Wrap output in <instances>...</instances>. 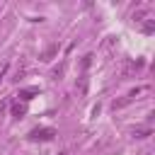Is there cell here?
Masks as SVG:
<instances>
[{"mask_svg": "<svg viewBox=\"0 0 155 155\" xmlns=\"http://www.w3.org/2000/svg\"><path fill=\"white\" fill-rule=\"evenodd\" d=\"M53 136H56V131H53V128H36V131H31V133H29V138H31V140H51Z\"/></svg>", "mask_w": 155, "mask_h": 155, "instance_id": "1", "label": "cell"}, {"mask_svg": "<svg viewBox=\"0 0 155 155\" xmlns=\"http://www.w3.org/2000/svg\"><path fill=\"white\" fill-rule=\"evenodd\" d=\"M56 53H58V44H51V46H48V48L41 53V61H44V63H48V61H51Z\"/></svg>", "mask_w": 155, "mask_h": 155, "instance_id": "2", "label": "cell"}, {"mask_svg": "<svg viewBox=\"0 0 155 155\" xmlns=\"http://www.w3.org/2000/svg\"><path fill=\"white\" fill-rule=\"evenodd\" d=\"M143 31H145V34H153V31H155V24H153V19H145V22H143Z\"/></svg>", "mask_w": 155, "mask_h": 155, "instance_id": "3", "label": "cell"}, {"mask_svg": "<svg viewBox=\"0 0 155 155\" xmlns=\"http://www.w3.org/2000/svg\"><path fill=\"white\" fill-rule=\"evenodd\" d=\"M131 102H133V99H131V97H126V99H119V102H114L111 107H114V109H124V107H126V104H131Z\"/></svg>", "mask_w": 155, "mask_h": 155, "instance_id": "4", "label": "cell"}, {"mask_svg": "<svg viewBox=\"0 0 155 155\" xmlns=\"http://www.w3.org/2000/svg\"><path fill=\"white\" fill-rule=\"evenodd\" d=\"M24 111H27L24 104H15V107H12V114H15V116H24Z\"/></svg>", "mask_w": 155, "mask_h": 155, "instance_id": "5", "label": "cell"}, {"mask_svg": "<svg viewBox=\"0 0 155 155\" xmlns=\"http://www.w3.org/2000/svg\"><path fill=\"white\" fill-rule=\"evenodd\" d=\"M78 90H80V94H87V80H85V78H80V82H78Z\"/></svg>", "mask_w": 155, "mask_h": 155, "instance_id": "6", "label": "cell"}, {"mask_svg": "<svg viewBox=\"0 0 155 155\" xmlns=\"http://www.w3.org/2000/svg\"><path fill=\"white\" fill-rule=\"evenodd\" d=\"M31 94H36V90H34V87H31V90H24V92H19V97H22L24 102H27V99H31Z\"/></svg>", "mask_w": 155, "mask_h": 155, "instance_id": "7", "label": "cell"}, {"mask_svg": "<svg viewBox=\"0 0 155 155\" xmlns=\"http://www.w3.org/2000/svg\"><path fill=\"white\" fill-rule=\"evenodd\" d=\"M133 136H136V138H145V136H150V131H148V128H145V131H136Z\"/></svg>", "mask_w": 155, "mask_h": 155, "instance_id": "8", "label": "cell"}, {"mask_svg": "<svg viewBox=\"0 0 155 155\" xmlns=\"http://www.w3.org/2000/svg\"><path fill=\"white\" fill-rule=\"evenodd\" d=\"M5 73H7V63H5L2 68H0V80H2V75H5Z\"/></svg>", "mask_w": 155, "mask_h": 155, "instance_id": "9", "label": "cell"}]
</instances>
